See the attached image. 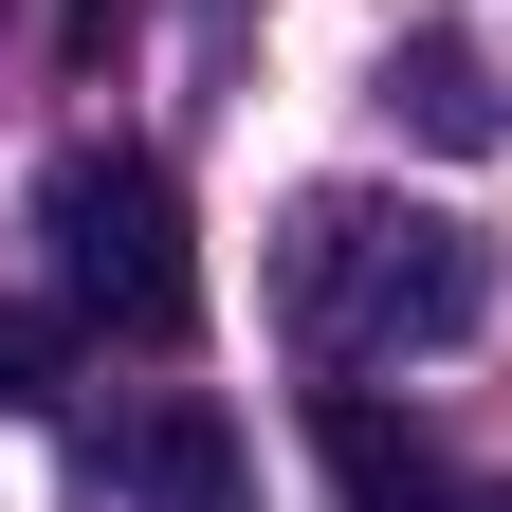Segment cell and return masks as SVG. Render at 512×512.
<instances>
[{"instance_id": "1", "label": "cell", "mask_w": 512, "mask_h": 512, "mask_svg": "<svg viewBox=\"0 0 512 512\" xmlns=\"http://www.w3.org/2000/svg\"><path fill=\"white\" fill-rule=\"evenodd\" d=\"M275 293L330 366H403V348H458L494 311V238L439 220V202H293Z\"/></svg>"}, {"instance_id": "2", "label": "cell", "mask_w": 512, "mask_h": 512, "mask_svg": "<svg viewBox=\"0 0 512 512\" xmlns=\"http://www.w3.org/2000/svg\"><path fill=\"white\" fill-rule=\"evenodd\" d=\"M37 220H55V293H74L92 330H128V348H183V330H202V256H183V183H165L147 147H74Z\"/></svg>"}, {"instance_id": "3", "label": "cell", "mask_w": 512, "mask_h": 512, "mask_svg": "<svg viewBox=\"0 0 512 512\" xmlns=\"http://www.w3.org/2000/svg\"><path fill=\"white\" fill-rule=\"evenodd\" d=\"M128 494L147 512H256V458H238V421L202 384H147V403H128Z\"/></svg>"}, {"instance_id": "4", "label": "cell", "mask_w": 512, "mask_h": 512, "mask_svg": "<svg viewBox=\"0 0 512 512\" xmlns=\"http://www.w3.org/2000/svg\"><path fill=\"white\" fill-rule=\"evenodd\" d=\"M311 439H330V494H348V512H458L439 439H421V421H384L366 384H330V403H311Z\"/></svg>"}, {"instance_id": "5", "label": "cell", "mask_w": 512, "mask_h": 512, "mask_svg": "<svg viewBox=\"0 0 512 512\" xmlns=\"http://www.w3.org/2000/svg\"><path fill=\"white\" fill-rule=\"evenodd\" d=\"M384 128H421V147H512V74L476 37H403L384 55Z\"/></svg>"}, {"instance_id": "6", "label": "cell", "mask_w": 512, "mask_h": 512, "mask_svg": "<svg viewBox=\"0 0 512 512\" xmlns=\"http://www.w3.org/2000/svg\"><path fill=\"white\" fill-rule=\"evenodd\" d=\"M55 384H74V330H55V311H19V293H0V421H37Z\"/></svg>"}, {"instance_id": "7", "label": "cell", "mask_w": 512, "mask_h": 512, "mask_svg": "<svg viewBox=\"0 0 512 512\" xmlns=\"http://www.w3.org/2000/svg\"><path fill=\"white\" fill-rule=\"evenodd\" d=\"M458 512H512V494H458Z\"/></svg>"}]
</instances>
